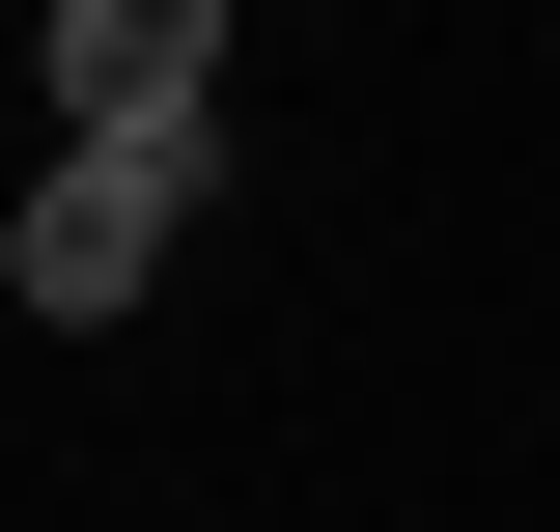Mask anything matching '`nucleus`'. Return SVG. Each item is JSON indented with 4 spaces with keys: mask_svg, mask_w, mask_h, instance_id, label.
<instances>
[{
    "mask_svg": "<svg viewBox=\"0 0 560 532\" xmlns=\"http://www.w3.org/2000/svg\"><path fill=\"white\" fill-rule=\"evenodd\" d=\"M224 197V140H57V169H28V197H0V280H28V309H140V280H168V224Z\"/></svg>",
    "mask_w": 560,
    "mask_h": 532,
    "instance_id": "f257e3e1",
    "label": "nucleus"
},
{
    "mask_svg": "<svg viewBox=\"0 0 560 532\" xmlns=\"http://www.w3.org/2000/svg\"><path fill=\"white\" fill-rule=\"evenodd\" d=\"M28 84H57V140H224V0H57Z\"/></svg>",
    "mask_w": 560,
    "mask_h": 532,
    "instance_id": "f03ea898",
    "label": "nucleus"
}]
</instances>
